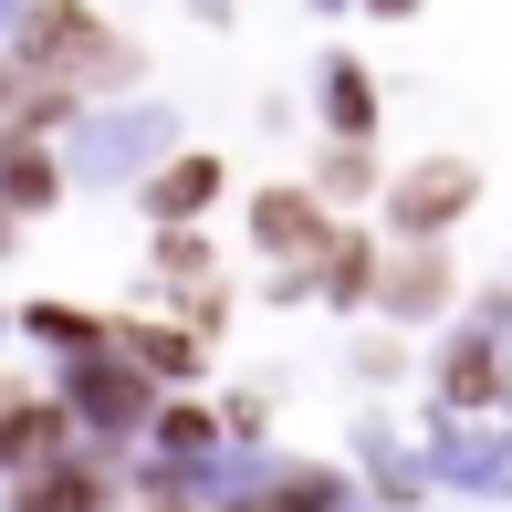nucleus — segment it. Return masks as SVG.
<instances>
[{"label":"nucleus","instance_id":"obj_1","mask_svg":"<svg viewBox=\"0 0 512 512\" xmlns=\"http://www.w3.org/2000/svg\"><path fill=\"white\" fill-rule=\"evenodd\" d=\"M21 63L84 105V95H105V84H126V74H136V42H126V32H105L95 11H74V0H42V11L21 21Z\"/></svg>","mask_w":512,"mask_h":512},{"label":"nucleus","instance_id":"obj_2","mask_svg":"<svg viewBox=\"0 0 512 512\" xmlns=\"http://www.w3.org/2000/svg\"><path fill=\"white\" fill-rule=\"evenodd\" d=\"M251 230H262V251H272V283H314V251L335 241L324 230V199L314 189H262V209H251Z\"/></svg>","mask_w":512,"mask_h":512},{"label":"nucleus","instance_id":"obj_3","mask_svg":"<svg viewBox=\"0 0 512 512\" xmlns=\"http://www.w3.org/2000/svg\"><path fill=\"white\" fill-rule=\"evenodd\" d=\"M74 450V408L63 398H11L0 408V471H42Z\"/></svg>","mask_w":512,"mask_h":512},{"label":"nucleus","instance_id":"obj_4","mask_svg":"<svg viewBox=\"0 0 512 512\" xmlns=\"http://www.w3.org/2000/svg\"><path fill=\"white\" fill-rule=\"evenodd\" d=\"M471 189H481V178L460 168V157H429L418 178H398V199H387V209H398V230H418V241H429L439 220H460V209H471Z\"/></svg>","mask_w":512,"mask_h":512},{"label":"nucleus","instance_id":"obj_5","mask_svg":"<svg viewBox=\"0 0 512 512\" xmlns=\"http://www.w3.org/2000/svg\"><path fill=\"white\" fill-rule=\"evenodd\" d=\"M115 492H105V471L95 460H42V471H21V492H11V512H105Z\"/></svg>","mask_w":512,"mask_h":512},{"label":"nucleus","instance_id":"obj_6","mask_svg":"<svg viewBox=\"0 0 512 512\" xmlns=\"http://www.w3.org/2000/svg\"><path fill=\"white\" fill-rule=\"evenodd\" d=\"M74 398H84V418H115V429H136V418H147V377H136V366H84Z\"/></svg>","mask_w":512,"mask_h":512},{"label":"nucleus","instance_id":"obj_7","mask_svg":"<svg viewBox=\"0 0 512 512\" xmlns=\"http://www.w3.org/2000/svg\"><path fill=\"white\" fill-rule=\"evenodd\" d=\"M209 189H220V157H178V168L147 189V209L157 220H189V209H209Z\"/></svg>","mask_w":512,"mask_h":512},{"label":"nucleus","instance_id":"obj_8","mask_svg":"<svg viewBox=\"0 0 512 512\" xmlns=\"http://www.w3.org/2000/svg\"><path fill=\"white\" fill-rule=\"evenodd\" d=\"M0 189L11 199H53V157H42V136H0Z\"/></svg>","mask_w":512,"mask_h":512},{"label":"nucleus","instance_id":"obj_9","mask_svg":"<svg viewBox=\"0 0 512 512\" xmlns=\"http://www.w3.org/2000/svg\"><path fill=\"white\" fill-rule=\"evenodd\" d=\"M387 304H398V314H429V304H439V262H429V251L387 272Z\"/></svg>","mask_w":512,"mask_h":512},{"label":"nucleus","instance_id":"obj_10","mask_svg":"<svg viewBox=\"0 0 512 512\" xmlns=\"http://www.w3.org/2000/svg\"><path fill=\"white\" fill-rule=\"evenodd\" d=\"M324 283H335L345 304H356V293L377 283V251H366V241H335V262H324Z\"/></svg>","mask_w":512,"mask_h":512},{"label":"nucleus","instance_id":"obj_11","mask_svg":"<svg viewBox=\"0 0 512 512\" xmlns=\"http://www.w3.org/2000/svg\"><path fill=\"white\" fill-rule=\"evenodd\" d=\"M450 387H460V408H481V398H492V356L460 345V356H450Z\"/></svg>","mask_w":512,"mask_h":512},{"label":"nucleus","instance_id":"obj_12","mask_svg":"<svg viewBox=\"0 0 512 512\" xmlns=\"http://www.w3.org/2000/svg\"><path fill=\"white\" fill-rule=\"evenodd\" d=\"M32 335H53V345H95V324H84L74 304H32Z\"/></svg>","mask_w":512,"mask_h":512},{"label":"nucleus","instance_id":"obj_13","mask_svg":"<svg viewBox=\"0 0 512 512\" xmlns=\"http://www.w3.org/2000/svg\"><path fill=\"white\" fill-rule=\"evenodd\" d=\"M366 178H377V157H366V147H345V157H335V168H324V189H335V199H345V189H366Z\"/></svg>","mask_w":512,"mask_h":512},{"label":"nucleus","instance_id":"obj_14","mask_svg":"<svg viewBox=\"0 0 512 512\" xmlns=\"http://www.w3.org/2000/svg\"><path fill=\"white\" fill-rule=\"evenodd\" d=\"M126 345H136L147 366H189V356H199V345H178V335H126Z\"/></svg>","mask_w":512,"mask_h":512},{"label":"nucleus","instance_id":"obj_15","mask_svg":"<svg viewBox=\"0 0 512 512\" xmlns=\"http://www.w3.org/2000/svg\"><path fill=\"white\" fill-rule=\"evenodd\" d=\"M387 11H408V0H387Z\"/></svg>","mask_w":512,"mask_h":512}]
</instances>
